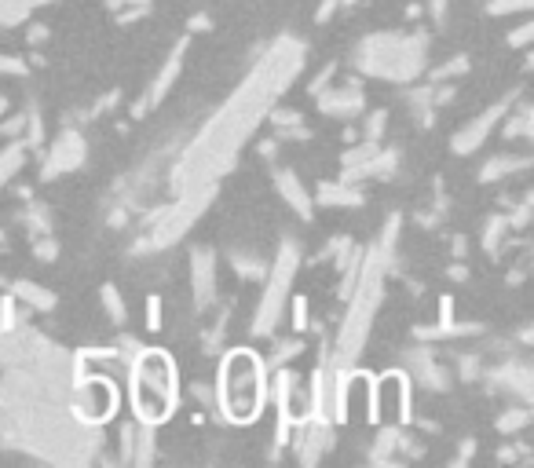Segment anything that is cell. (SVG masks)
<instances>
[{"mask_svg": "<svg viewBox=\"0 0 534 468\" xmlns=\"http://www.w3.org/2000/svg\"><path fill=\"white\" fill-rule=\"evenodd\" d=\"M297 264H300L297 245L282 242V253H278V260L271 264V271H267L264 300H260L257 322H253V333H257V337H267V333L275 330L278 315H282V304H286V286H289V278H293V267Z\"/></svg>", "mask_w": 534, "mask_h": 468, "instance_id": "obj_4", "label": "cell"}, {"mask_svg": "<svg viewBox=\"0 0 534 468\" xmlns=\"http://www.w3.org/2000/svg\"><path fill=\"white\" fill-rule=\"evenodd\" d=\"M447 275L454 278V282H465V278H469V271H465L461 264H450V267H447Z\"/></svg>", "mask_w": 534, "mask_h": 468, "instance_id": "obj_37", "label": "cell"}, {"mask_svg": "<svg viewBox=\"0 0 534 468\" xmlns=\"http://www.w3.org/2000/svg\"><path fill=\"white\" fill-rule=\"evenodd\" d=\"M275 187H278V194L286 198L289 202V209L293 213H300V220H311V198H308V191H304V183H300V176L297 172H289V169H278L275 172Z\"/></svg>", "mask_w": 534, "mask_h": 468, "instance_id": "obj_11", "label": "cell"}, {"mask_svg": "<svg viewBox=\"0 0 534 468\" xmlns=\"http://www.w3.org/2000/svg\"><path fill=\"white\" fill-rule=\"evenodd\" d=\"M11 300H22V304H30V308H41V311H52L55 308L52 293H48L44 286H37V282H26V278L11 282Z\"/></svg>", "mask_w": 534, "mask_h": 468, "instance_id": "obj_15", "label": "cell"}, {"mask_svg": "<svg viewBox=\"0 0 534 468\" xmlns=\"http://www.w3.org/2000/svg\"><path fill=\"white\" fill-rule=\"evenodd\" d=\"M465 70H469V55H454L450 63L439 66L436 77H439V81H443V77H458V74H465Z\"/></svg>", "mask_w": 534, "mask_h": 468, "instance_id": "obj_24", "label": "cell"}, {"mask_svg": "<svg viewBox=\"0 0 534 468\" xmlns=\"http://www.w3.org/2000/svg\"><path fill=\"white\" fill-rule=\"evenodd\" d=\"M191 392H194V399H202L205 406H209V410H213V399H216V388H209V384H191Z\"/></svg>", "mask_w": 534, "mask_h": 468, "instance_id": "obj_33", "label": "cell"}, {"mask_svg": "<svg viewBox=\"0 0 534 468\" xmlns=\"http://www.w3.org/2000/svg\"><path fill=\"white\" fill-rule=\"evenodd\" d=\"M502 114H509V99L505 103H494L487 114H480L476 121H469V125L461 128L458 136H454V154H472V150L480 147L483 139L491 136V128L498 125V117Z\"/></svg>", "mask_w": 534, "mask_h": 468, "instance_id": "obj_7", "label": "cell"}, {"mask_svg": "<svg viewBox=\"0 0 534 468\" xmlns=\"http://www.w3.org/2000/svg\"><path fill=\"white\" fill-rule=\"evenodd\" d=\"M81 161H85V139H81L77 128H63V136L52 143V154H48V165H44V180H55L59 172H74Z\"/></svg>", "mask_w": 534, "mask_h": 468, "instance_id": "obj_5", "label": "cell"}, {"mask_svg": "<svg viewBox=\"0 0 534 468\" xmlns=\"http://www.w3.org/2000/svg\"><path fill=\"white\" fill-rule=\"evenodd\" d=\"M33 256H37V260H55V256H59V245L52 242V234H37V238H33Z\"/></svg>", "mask_w": 534, "mask_h": 468, "instance_id": "obj_23", "label": "cell"}, {"mask_svg": "<svg viewBox=\"0 0 534 468\" xmlns=\"http://www.w3.org/2000/svg\"><path fill=\"white\" fill-rule=\"evenodd\" d=\"M410 366H414V377H417V381L425 384V388H432V392H443V388L450 384V381H447V370L439 366L436 355H432L428 348L410 351Z\"/></svg>", "mask_w": 534, "mask_h": 468, "instance_id": "obj_12", "label": "cell"}, {"mask_svg": "<svg viewBox=\"0 0 534 468\" xmlns=\"http://www.w3.org/2000/svg\"><path fill=\"white\" fill-rule=\"evenodd\" d=\"M337 4H341V0H322V8H319V15H315V19L326 22V19L333 15V11H337Z\"/></svg>", "mask_w": 534, "mask_h": 468, "instance_id": "obj_35", "label": "cell"}, {"mask_svg": "<svg viewBox=\"0 0 534 468\" xmlns=\"http://www.w3.org/2000/svg\"><path fill=\"white\" fill-rule=\"evenodd\" d=\"M220 410L227 421H257L260 406H264V362L253 351H231L220 373Z\"/></svg>", "mask_w": 534, "mask_h": 468, "instance_id": "obj_1", "label": "cell"}, {"mask_svg": "<svg viewBox=\"0 0 534 468\" xmlns=\"http://www.w3.org/2000/svg\"><path fill=\"white\" fill-rule=\"evenodd\" d=\"M454 256H465V238H461V234L454 238Z\"/></svg>", "mask_w": 534, "mask_h": 468, "instance_id": "obj_41", "label": "cell"}, {"mask_svg": "<svg viewBox=\"0 0 534 468\" xmlns=\"http://www.w3.org/2000/svg\"><path fill=\"white\" fill-rule=\"evenodd\" d=\"M99 297H103V308H107V315L118 322V326H125V322H129V308H125V300H121L118 289L103 286V293H99Z\"/></svg>", "mask_w": 534, "mask_h": 468, "instance_id": "obj_18", "label": "cell"}, {"mask_svg": "<svg viewBox=\"0 0 534 468\" xmlns=\"http://www.w3.org/2000/svg\"><path fill=\"white\" fill-rule=\"evenodd\" d=\"M110 8H129V4H147V0H107Z\"/></svg>", "mask_w": 534, "mask_h": 468, "instance_id": "obj_40", "label": "cell"}, {"mask_svg": "<svg viewBox=\"0 0 534 468\" xmlns=\"http://www.w3.org/2000/svg\"><path fill=\"white\" fill-rule=\"evenodd\" d=\"M289 304H293V330H304V326H308V300L293 297Z\"/></svg>", "mask_w": 534, "mask_h": 468, "instance_id": "obj_27", "label": "cell"}, {"mask_svg": "<svg viewBox=\"0 0 534 468\" xmlns=\"http://www.w3.org/2000/svg\"><path fill=\"white\" fill-rule=\"evenodd\" d=\"M385 117L388 114H381V110H377V114H370V121H366V139H374V143H377V136L385 132Z\"/></svg>", "mask_w": 534, "mask_h": 468, "instance_id": "obj_29", "label": "cell"}, {"mask_svg": "<svg viewBox=\"0 0 534 468\" xmlns=\"http://www.w3.org/2000/svg\"><path fill=\"white\" fill-rule=\"evenodd\" d=\"M132 406L143 425H161L176 406V370L161 351H139L132 366Z\"/></svg>", "mask_w": 534, "mask_h": 468, "instance_id": "obj_2", "label": "cell"}, {"mask_svg": "<svg viewBox=\"0 0 534 468\" xmlns=\"http://www.w3.org/2000/svg\"><path fill=\"white\" fill-rule=\"evenodd\" d=\"M191 286H194V304L205 311L216 300V256H213V249H194L191 253Z\"/></svg>", "mask_w": 534, "mask_h": 468, "instance_id": "obj_6", "label": "cell"}, {"mask_svg": "<svg viewBox=\"0 0 534 468\" xmlns=\"http://www.w3.org/2000/svg\"><path fill=\"white\" fill-rule=\"evenodd\" d=\"M319 96V110H326V114H333V117H355L359 110L366 107V99H363V92L355 85H348V88H333V92H315Z\"/></svg>", "mask_w": 534, "mask_h": 468, "instance_id": "obj_8", "label": "cell"}, {"mask_svg": "<svg viewBox=\"0 0 534 468\" xmlns=\"http://www.w3.org/2000/svg\"><path fill=\"white\" fill-rule=\"evenodd\" d=\"M461 377L465 381H476V373H480V362H476V355H461Z\"/></svg>", "mask_w": 534, "mask_h": 468, "instance_id": "obj_31", "label": "cell"}, {"mask_svg": "<svg viewBox=\"0 0 534 468\" xmlns=\"http://www.w3.org/2000/svg\"><path fill=\"white\" fill-rule=\"evenodd\" d=\"M22 220H26V227H30L33 238H37V234H52V216H48L44 205H30V209L22 213Z\"/></svg>", "mask_w": 534, "mask_h": 468, "instance_id": "obj_19", "label": "cell"}, {"mask_svg": "<svg viewBox=\"0 0 534 468\" xmlns=\"http://www.w3.org/2000/svg\"><path fill=\"white\" fill-rule=\"evenodd\" d=\"M428 37H370L359 52V66L366 74L388 81H410L425 66Z\"/></svg>", "mask_w": 534, "mask_h": 468, "instance_id": "obj_3", "label": "cell"}, {"mask_svg": "<svg viewBox=\"0 0 534 468\" xmlns=\"http://www.w3.org/2000/svg\"><path fill=\"white\" fill-rule=\"evenodd\" d=\"M527 8H531V0H491V4H487L491 15H502V11H527Z\"/></svg>", "mask_w": 534, "mask_h": 468, "instance_id": "obj_25", "label": "cell"}, {"mask_svg": "<svg viewBox=\"0 0 534 468\" xmlns=\"http://www.w3.org/2000/svg\"><path fill=\"white\" fill-rule=\"evenodd\" d=\"M527 165H531V158H527V154H502V158H491L487 165H483L480 180H483V183H494V180H502V176L524 172Z\"/></svg>", "mask_w": 534, "mask_h": 468, "instance_id": "obj_14", "label": "cell"}, {"mask_svg": "<svg viewBox=\"0 0 534 468\" xmlns=\"http://www.w3.org/2000/svg\"><path fill=\"white\" fill-rule=\"evenodd\" d=\"M183 52H187V44H176L172 48V55H169V63H165V70L158 74V81L147 88V96L139 99V107H136V117L143 114V110H150V107H158L161 99H165V92H169V85L176 81V74H180V63H183Z\"/></svg>", "mask_w": 534, "mask_h": 468, "instance_id": "obj_9", "label": "cell"}, {"mask_svg": "<svg viewBox=\"0 0 534 468\" xmlns=\"http://www.w3.org/2000/svg\"><path fill=\"white\" fill-rule=\"evenodd\" d=\"M491 381H498V388H505V392L520 395L524 403L531 399V366L524 359H509L505 366H498L491 373Z\"/></svg>", "mask_w": 534, "mask_h": 468, "instance_id": "obj_10", "label": "cell"}, {"mask_svg": "<svg viewBox=\"0 0 534 468\" xmlns=\"http://www.w3.org/2000/svg\"><path fill=\"white\" fill-rule=\"evenodd\" d=\"M432 15H436V22L447 19V0H432Z\"/></svg>", "mask_w": 534, "mask_h": 468, "instance_id": "obj_38", "label": "cell"}, {"mask_svg": "<svg viewBox=\"0 0 534 468\" xmlns=\"http://www.w3.org/2000/svg\"><path fill=\"white\" fill-rule=\"evenodd\" d=\"M505 139H531V107H520L505 125Z\"/></svg>", "mask_w": 534, "mask_h": 468, "instance_id": "obj_21", "label": "cell"}, {"mask_svg": "<svg viewBox=\"0 0 534 468\" xmlns=\"http://www.w3.org/2000/svg\"><path fill=\"white\" fill-rule=\"evenodd\" d=\"M22 128H26V114H15L11 121H4V125H0V136H19Z\"/></svg>", "mask_w": 534, "mask_h": 468, "instance_id": "obj_32", "label": "cell"}, {"mask_svg": "<svg viewBox=\"0 0 534 468\" xmlns=\"http://www.w3.org/2000/svg\"><path fill=\"white\" fill-rule=\"evenodd\" d=\"M531 425V410H524V406H516V410H505L502 417H498V432H520V428Z\"/></svg>", "mask_w": 534, "mask_h": 468, "instance_id": "obj_20", "label": "cell"}, {"mask_svg": "<svg viewBox=\"0 0 534 468\" xmlns=\"http://www.w3.org/2000/svg\"><path fill=\"white\" fill-rule=\"evenodd\" d=\"M509 231H513V227H509V216H491L487 227H483V249H487V253H502V242L509 238Z\"/></svg>", "mask_w": 534, "mask_h": 468, "instance_id": "obj_17", "label": "cell"}, {"mask_svg": "<svg viewBox=\"0 0 534 468\" xmlns=\"http://www.w3.org/2000/svg\"><path fill=\"white\" fill-rule=\"evenodd\" d=\"M531 202H534V198H531V194H527L524 202H520V209H516V216H513V220H509V227H516V231H524L527 220H531Z\"/></svg>", "mask_w": 534, "mask_h": 468, "instance_id": "obj_28", "label": "cell"}, {"mask_svg": "<svg viewBox=\"0 0 534 468\" xmlns=\"http://www.w3.org/2000/svg\"><path fill=\"white\" fill-rule=\"evenodd\" d=\"M44 37H48V30H44V26H33V30H30V44H41Z\"/></svg>", "mask_w": 534, "mask_h": 468, "instance_id": "obj_39", "label": "cell"}, {"mask_svg": "<svg viewBox=\"0 0 534 468\" xmlns=\"http://www.w3.org/2000/svg\"><path fill=\"white\" fill-rule=\"evenodd\" d=\"M531 37H534V26H531V22H524V26H520L513 37H509V44H513V48H524V44H531Z\"/></svg>", "mask_w": 534, "mask_h": 468, "instance_id": "obj_34", "label": "cell"}, {"mask_svg": "<svg viewBox=\"0 0 534 468\" xmlns=\"http://www.w3.org/2000/svg\"><path fill=\"white\" fill-rule=\"evenodd\" d=\"M319 202L322 205H341V209H352V205H363V194L355 191L352 183H322L319 187Z\"/></svg>", "mask_w": 534, "mask_h": 468, "instance_id": "obj_16", "label": "cell"}, {"mask_svg": "<svg viewBox=\"0 0 534 468\" xmlns=\"http://www.w3.org/2000/svg\"><path fill=\"white\" fill-rule=\"evenodd\" d=\"M209 26H213V19H209V15H194V19H191V30H194V33L209 30Z\"/></svg>", "mask_w": 534, "mask_h": 468, "instance_id": "obj_36", "label": "cell"}, {"mask_svg": "<svg viewBox=\"0 0 534 468\" xmlns=\"http://www.w3.org/2000/svg\"><path fill=\"white\" fill-rule=\"evenodd\" d=\"M271 125L282 132V128H293V125H300V114L297 110H271Z\"/></svg>", "mask_w": 534, "mask_h": 468, "instance_id": "obj_26", "label": "cell"}, {"mask_svg": "<svg viewBox=\"0 0 534 468\" xmlns=\"http://www.w3.org/2000/svg\"><path fill=\"white\" fill-rule=\"evenodd\" d=\"M304 351V344L300 341H286V344H278V351L271 355V370H278V366H286V362H293Z\"/></svg>", "mask_w": 534, "mask_h": 468, "instance_id": "obj_22", "label": "cell"}, {"mask_svg": "<svg viewBox=\"0 0 534 468\" xmlns=\"http://www.w3.org/2000/svg\"><path fill=\"white\" fill-rule=\"evenodd\" d=\"M231 267H235V275L253 278V282H264L267 271H271V260L249 253V249H231Z\"/></svg>", "mask_w": 534, "mask_h": 468, "instance_id": "obj_13", "label": "cell"}, {"mask_svg": "<svg viewBox=\"0 0 534 468\" xmlns=\"http://www.w3.org/2000/svg\"><path fill=\"white\" fill-rule=\"evenodd\" d=\"M147 330H161V300L158 297L147 300Z\"/></svg>", "mask_w": 534, "mask_h": 468, "instance_id": "obj_30", "label": "cell"}]
</instances>
